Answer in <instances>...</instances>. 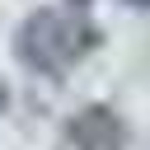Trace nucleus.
I'll use <instances>...</instances> for the list:
<instances>
[{
    "instance_id": "obj_1",
    "label": "nucleus",
    "mask_w": 150,
    "mask_h": 150,
    "mask_svg": "<svg viewBox=\"0 0 150 150\" xmlns=\"http://www.w3.org/2000/svg\"><path fill=\"white\" fill-rule=\"evenodd\" d=\"M94 47H98V28L75 9H38L19 28V56L33 70H47V75L70 70Z\"/></svg>"
},
{
    "instance_id": "obj_2",
    "label": "nucleus",
    "mask_w": 150,
    "mask_h": 150,
    "mask_svg": "<svg viewBox=\"0 0 150 150\" xmlns=\"http://www.w3.org/2000/svg\"><path fill=\"white\" fill-rule=\"evenodd\" d=\"M66 136H70V150H122V145H127V127H122L117 112L103 108V103L80 108V112L70 117Z\"/></svg>"
},
{
    "instance_id": "obj_3",
    "label": "nucleus",
    "mask_w": 150,
    "mask_h": 150,
    "mask_svg": "<svg viewBox=\"0 0 150 150\" xmlns=\"http://www.w3.org/2000/svg\"><path fill=\"white\" fill-rule=\"evenodd\" d=\"M5 98H9V94H5V80H0V108H5Z\"/></svg>"
},
{
    "instance_id": "obj_4",
    "label": "nucleus",
    "mask_w": 150,
    "mask_h": 150,
    "mask_svg": "<svg viewBox=\"0 0 150 150\" xmlns=\"http://www.w3.org/2000/svg\"><path fill=\"white\" fill-rule=\"evenodd\" d=\"M131 5H150V0H131Z\"/></svg>"
}]
</instances>
